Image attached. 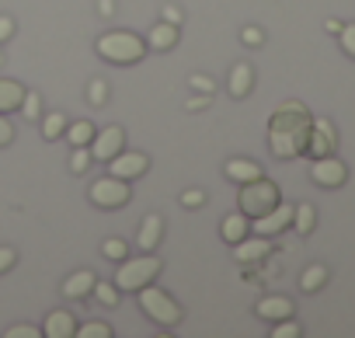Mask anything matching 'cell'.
Wrapping results in <instances>:
<instances>
[{"instance_id": "42", "label": "cell", "mask_w": 355, "mask_h": 338, "mask_svg": "<svg viewBox=\"0 0 355 338\" xmlns=\"http://www.w3.org/2000/svg\"><path fill=\"white\" fill-rule=\"evenodd\" d=\"M209 98H213V94H199V91H196V94L185 101V108H189V112H199V108H206V105H209Z\"/></svg>"}, {"instance_id": "1", "label": "cell", "mask_w": 355, "mask_h": 338, "mask_svg": "<svg viewBox=\"0 0 355 338\" xmlns=\"http://www.w3.org/2000/svg\"><path fill=\"white\" fill-rule=\"evenodd\" d=\"M310 126L313 115L303 101L286 98L272 115H268V150L279 160H296L306 153V140H310Z\"/></svg>"}, {"instance_id": "37", "label": "cell", "mask_w": 355, "mask_h": 338, "mask_svg": "<svg viewBox=\"0 0 355 338\" xmlns=\"http://www.w3.org/2000/svg\"><path fill=\"white\" fill-rule=\"evenodd\" d=\"M182 206H185V210L206 206V192H202V189H185V192H182Z\"/></svg>"}, {"instance_id": "5", "label": "cell", "mask_w": 355, "mask_h": 338, "mask_svg": "<svg viewBox=\"0 0 355 338\" xmlns=\"http://www.w3.org/2000/svg\"><path fill=\"white\" fill-rule=\"evenodd\" d=\"M279 203H282V192H279V185L268 182L265 175H261V178H251V182H244V185L237 189V210H241L248 220H254V217L275 210Z\"/></svg>"}, {"instance_id": "10", "label": "cell", "mask_w": 355, "mask_h": 338, "mask_svg": "<svg viewBox=\"0 0 355 338\" xmlns=\"http://www.w3.org/2000/svg\"><path fill=\"white\" fill-rule=\"evenodd\" d=\"M289 223H293V206L279 203L275 210H268V213H261V217L251 220V234H258V237H279L282 230H289Z\"/></svg>"}, {"instance_id": "14", "label": "cell", "mask_w": 355, "mask_h": 338, "mask_svg": "<svg viewBox=\"0 0 355 338\" xmlns=\"http://www.w3.org/2000/svg\"><path fill=\"white\" fill-rule=\"evenodd\" d=\"M164 241V217L160 213H146L143 223H139V234H136V248L139 251H157Z\"/></svg>"}, {"instance_id": "16", "label": "cell", "mask_w": 355, "mask_h": 338, "mask_svg": "<svg viewBox=\"0 0 355 338\" xmlns=\"http://www.w3.org/2000/svg\"><path fill=\"white\" fill-rule=\"evenodd\" d=\"M223 175H227L230 182L244 185V182H251V178H261L265 171H261V164L251 160V157H230V160L223 164Z\"/></svg>"}, {"instance_id": "38", "label": "cell", "mask_w": 355, "mask_h": 338, "mask_svg": "<svg viewBox=\"0 0 355 338\" xmlns=\"http://www.w3.org/2000/svg\"><path fill=\"white\" fill-rule=\"evenodd\" d=\"M15 265H18V251L8 248V244H0V276H8Z\"/></svg>"}, {"instance_id": "11", "label": "cell", "mask_w": 355, "mask_h": 338, "mask_svg": "<svg viewBox=\"0 0 355 338\" xmlns=\"http://www.w3.org/2000/svg\"><path fill=\"white\" fill-rule=\"evenodd\" d=\"M334 150H338V129L331 126V119H313L303 157H324V153H334Z\"/></svg>"}, {"instance_id": "20", "label": "cell", "mask_w": 355, "mask_h": 338, "mask_svg": "<svg viewBox=\"0 0 355 338\" xmlns=\"http://www.w3.org/2000/svg\"><path fill=\"white\" fill-rule=\"evenodd\" d=\"M21 98H25L21 81H15V77H0V115L18 112V108H21Z\"/></svg>"}, {"instance_id": "27", "label": "cell", "mask_w": 355, "mask_h": 338, "mask_svg": "<svg viewBox=\"0 0 355 338\" xmlns=\"http://www.w3.org/2000/svg\"><path fill=\"white\" fill-rule=\"evenodd\" d=\"M91 296H94V300H98L101 307H115V303L122 300V293H119V286H115V282H101V279L94 282V289H91Z\"/></svg>"}, {"instance_id": "12", "label": "cell", "mask_w": 355, "mask_h": 338, "mask_svg": "<svg viewBox=\"0 0 355 338\" xmlns=\"http://www.w3.org/2000/svg\"><path fill=\"white\" fill-rule=\"evenodd\" d=\"M230 248H234V258H237L241 265H258V262H265V258L272 255V237L248 234L244 241H237V244H230Z\"/></svg>"}, {"instance_id": "24", "label": "cell", "mask_w": 355, "mask_h": 338, "mask_svg": "<svg viewBox=\"0 0 355 338\" xmlns=\"http://www.w3.org/2000/svg\"><path fill=\"white\" fill-rule=\"evenodd\" d=\"M94 122H87V119H77V122H67V140H70V146H87L91 140H94Z\"/></svg>"}, {"instance_id": "41", "label": "cell", "mask_w": 355, "mask_h": 338, "mask_svg": "<svg viewBox=\"0 0 355 338\" xmlns=\"http://www.w3.org/2000/svg\"><path fill=\"white\" fill-rule=\"evenodd\" d=\"M164 18L160 22H171V25H178V28H182V22H185V15H182V8H174V4H167L164 11H160Z\"/></svg>"}, {"instance_id": "44", "label": "cell", "mask_w": 355, "mask_h": 338, "mask_svg": "<svg viewBox=\"0 0 355 338\" xmlns=\"http://www.w3.org/2000/svg\"><path fill=\"white\" fill-rule=\"evenodd\" d=\"M324 32L338 35V32H341V22H338V18H327V22H324Z\"/></svg>"}, {"instance_id": "32", "label": "cell", "mask_w": 355, "mask_h": 338, "mask_svg": "<svg viewBox=\"0 0 355 338\" xmlns=\"http://www.w3.org/2000/svg\"><path fill=\"white\" fill-rule=\"evenodd\" d=\"M303 335V328L293 321V317H286V321H275L272 324V338H300Z\"/></svg>"}, {"instance_id": "2", "label": "cell", "mask_w": 355, "mask_h": 338, "mask_svg": "<svg viewBox=\"0 0 355 338\" xmlns=\"http://www.w3.org/2000/svg\"><path fill=\"white\" fill-rule=\"evenodd\" d=\"M94 53L105 60V63H115V67H129V63H139L150 49H146V39H139L136 32H105L98 42H94Z\"/></svg>"}, {"instance_id": "21", "label": "cell", "mask_w": 355, "mask_h": 338, "mask_svg": "<svg viewBox=\"0 0 355 338\" xmlns=\"http://www.w3.org/2000/svg\"><path fill=\"white\" fill-rule=\"evenodd\" d=\"M251 234V220L241 213V210H234L230 217H223V223H220V237L227 241V244H237V241H244Z\"/></svg>"}, {"instance_id": "23", "label": "cell", "mask_w": 355, "mask_h": 338, "mask_svg": "<svg viewBox=\"0 0 355 338\" xmlns=\"http://www.w3.org/2000/svg\"><path fill=\"white\" fill-rule=\"evenodd\" d=\"M327 279H331L327 265H306L303 276H300V289H303V293H320V289L327 286Z\"/></svg>"}, {"instance_id": "25", "label": "cell", "mask_w": 355, "mask_h": 338, "mask_svg": "<svg viewBox=\"0 0 355 338\" xmlns=\"http://www.w3.org/2000/svg\"><path fill=\"white\" fill-rule=\"evenodd\" d=\"M42 122V140H49V143H56V140H63V133H67V115L63 112H49V115H42L39 119Z\"/></svg>"}, {"instance_id": "35", "label": "cell", "mask_w": 355, "mask_h": 338, "mask_svg": "<svg viewBox=\"0 0 355 338\" xmlns=\"http://www.w3.org/2000/svg\"><path fill=\"white\" fill-rule=\"evenodd\" d=\"M189 87L199 91V94H213V91H216V81L206 77V74H192V77H189Z\"/></svg>"}, {"instance_id": "18", "label": "cell", "mask_w": 355, "mask_h": 338, "mask_svg": "<svg viewBox=\"0 0 355 338\" xmlns=\"http://www.w3.org/2000/svg\"><path fill=\"white\" fill-rule=\"evenodd\" d=\"M94 282H98V276H94L91 269H80V272H73V276L63 279V289H60V293H63L67 300H84V296H91Z\"/></svg>"}, {"instance_id": "29", "label": "cell", "mask_w": 355, "mask_h": 338, "mask_svg": "<svg viewBox=\"0 0 355 338\" xmlns=\"http://www.w3.org/2000/svg\"><path fill=\"white\" fill-rule=\"evenodd\" d=\"M112 324L108 321H87V324H77V335L73 338H112Z\"/></svg>"}, {"instance_id": "4", "label": "cell", "mask_w": 355, "mask_h": 338, "mask_svg": "<svg viewBox=\"0 0 355 338\" xmlns=\"http://www.w3.org/2000/svg\"><path fill=\"white\" fill-rule=\"evenodd\" d=\"M160 269H164V262L153 251H143L136 258H122L115 269V286H119V293H136V289L150 286L160 276Z\"/></svg>"}, {"instance_id": "26", "label": "cell", "mask_w": 355, "mask_h": 338, "mask_svg": "<svg viewBox=\"0 0 355 338\" xmlns=\"http://www.w3.org/2000/svg\"><path fill=\"white\" fill-rule=\"evenodd\" d=\"M101 255L108 262H122V258H129V241L125 237H105L101 241Z\"/></svg>"}, {"instance_id": "22", "label": "cell", "mask_w": 355, "mask_h": 338, "mask_svg": "<svg viewBox=\"0 0 355 338\" xmlns=\"http://www.w3.org/2000/svg\"><path fill=\"white\" fill-rule=\"evenodd\" d=\"M300 237H310L313 230H317V210L310 206V203H300V206H293V223H289Z\"/></svg>"}, {"instance_id": "15", "label": "cell", "mask_w": 355, "mask_h": 338, "mask_svg": "<svg viewBox=\"0 0 355 338\" xmlns=\"http://www.w3.org/2000/svg\"><path fill=\"white\" fill-rule=\"evenodd\" d=\"M77 335V317L70 310H49L42 324V338H73Z\"/></svg>"}, {"instance_id": "19", "label": "cell", "mask_w": 355, "mask_h": 338, "mask_svg": "<svg viewBox=\"0 0 355 338\" xmlns=\"http://www.w3.org/2000/svg\"><path fill=\"white\" fill-rule=\"evenodd\" d=\"M178 25H171V22H157L150 32H146V49H157V53H167V49H174L178 46Z\"/></svg>"}, {"instance_id": "3", "label": "cell", "mask_w": 355, "mask_h": 338, "mask_svg": "<svg viewBox=\"0 0 355 338\" xmlns=\"http://www.w3.org/2000/svg\"><path fill=\"white\" fill-rule=\"evenodd\" d=\"M136 300H139V307H143V314L157 324V328H178L185 321V307L178 303L167 289H160V286H143V289H136L132 293Z\"/></svg>"}, {"instance_id": "45", "label": "cell", "mask_w": 355, "mask_h": 338, "mask_svg": "<svg viewBox=\"0 0 355 338\" xmlns=\"http://www.w3.org/2000/svg\"><path fill=\"white\" fill-rule=\"evenodd\" d=\"M0 67H4V53H0Z\"/></svg>"}, {"instance_id": "9", "label": "cell", "mask_w": 355, "mask_h": 338, "mask_svg": "<svg viewBox=\"0 0 355 338\" xmlns=\"http://www.w3.org/2000/svg\"><path fill=\"white\" fill-rule=\"evenodd\" d=\"M87 150H91V157L94 160H112L119 150H125V129L122 126H101V129H94V140L87 143Z\"/></svg>"}, {"instance_id": "43", "label": "cell", "mask_w": 355, "mask_h": 338, "mask_svg": "<svg viewBox=\"0 0 355 338\" xmlns=\"http://www.w3.org/2000/svg\"><path fill=\"white\" fill-rule=\"evenodd\" d=\"M98 15L101 18H115V0H98Z\"/></svg>"}, {"instance_id": "34", "label": "cell", "mask_w": 355, "mask_h": 338, "mask_svg": "<svg viewBox=\"0 0 355 338\" xmlns=\"http://www.w3.org/2000/svg\"><path fill=\"white\" fill-rule=\"evenodd\" d=\"M241 42H244L248 49H258V46L265 42V32H261L258 25H244V28H241Z\"/></svg>"}, {"instance_id": "6", "label": "cell", "mask_w": 355, "mask_h": 338, "mask_svg": "<svg viewBox=\"0 0 355 338\" xmlns=\"http://www.w3.org/2000/svg\"><path fill=\"white\" fill-rule=\"evenodd\" d=\"M87 199L91 206L98 210H122L129 199H132V185L115 178V175H105V178H94L91 189H87Z\"/></svg>"}, {"instance_id": "7", "label": "cell", "mask_w": 355, "mask_h": 338, "mask_svg": "<svg viewBox=\"0 0 355 338\" xmlns=\"http://www.w3.org/2000/svg\"><path fill=\"white\" fill-rule=\"evenodd\" d=\"M310 182L320 189H341L348 182V167L341 157L324 153V157H310Z\"/></svg>"}, {"instance_id": "31", "label": "cell", "mask_w": 355, "mask_h": 338, "mask_svg": "<svg viewBox=\"0 0 355 338\" xmlns=\"http://www.w3.org/2000/svg\"><path fill=\"white\" fill-rule=\"evenodd\" d=\"M87 101H91L94 108H101V105L108 101V81H101V77H94V81L87 84Z\"/></svg>"}, {"instance_id": "33", "label": "cell", "mask_w": 355, "mask_h": 338, "mask_svg": "<svg viewBox=\"0 0 355 338\" xmlns=\"http://www.w3.org/2000/svg\"><path fill=\"white\" fill-rule=\"evenodd\" d=\"M338 46H341L345 56L355 60V22H352V25H341V32H338Z\"/></svg>"}, {"instance_id": "36", "label": "cell", "mask_w": 355, "mask_h": 338, "mask_svg": "<svg viewBox=\"0 0 355 338\" xmlns=\"http://www.w3.org/2000/svg\"><path fill=\"white\" fill-rule=\"evenodd\" d=\"M4 335L8 338H42V328H35V324H11Z\"/></svg>"}, {"instance_id": "28", "label": "cell", "mask_w": 355, "mask_h": 338, "mask_svg": "<svg viewBox=\"0 0 355 338\" xmlns=\"http://www.w3.org/2000/svg\"><path fill=\"white\" fill-rule=\"evenodd\" d=\"M18 112H21L28 122H39V119H42V94H39V91H25Z\"/></svg>"}, {"instance_id": "30", "label": "cell", "mask_w": 355, "mask_h": 338, "mask_svg": "<svg viewBox=\"0 0 355 338\" xmlns=\"http://www.w3.org/2000/svg\"><path fill=\"white\" fill-rule=\"evenodd\" d=\"M91 164H94L91 150H87V146H73V153H70V171H73V175H84Z\"/></svg>"}, {"instance_id": "39", "label": "cell", "mask_w": 355, "mask_h": 338, "mask_svg": "<svg viewBox=\"0 0 355 338\" xmlns=\"http://www.w3.org/2000/svg\"><path fill=\"white\" fill-rule=\"evenodd\" d=\"M15 32H18L15 18H11V15H0V42H11V39H15Z\"/></svg>"}, {"instance_id": "13", "label": "cell", "mask_w": 355, "mask_h": 338, "mask_svg": "<svg viewBox=\"0 0 355 338\" xmlns=\"http://www.w3.org/2000/svg\"><path fill=\"white\" fill-rule=\"evenodd\" d=\"M254 314L261 317V321H286V317H293L296 314V303L289 300V296H282V293H268V296H261L258 303H254Z\"/></svg>"}, {"instance_id": "40", "label": "cell", "mask_w": 355, "mask_h": 338, "mask_svg": "<svg viewBox=\"0 0 355 338\" xmlns=\"http://www.w3.org/2000/svg\"><path fill=\"white\" fill-rule=\"evenodd\" d=\"M15 143V126L8 122V115H0V146H11Z\"/></svg>"}, {"instance_id": "8", "label": "cell", "mask_w": 355, "mask_h": 338, "mask_svg": "<svg viewBox=\"0 0 355 338\" xmlns=\"http://www.w3.org/2000/svg\"><path fill=\"white\" fill-rule=\"evenodd\" d=\"M105 164H108V175H115L122 182H136V178H143L150 171V153H143V150H119Z\"/></svg>"}, {"instance_id": "17", "label": "cell", "mask_w": 355, "mask_h": 338, "mask_svg": "<svg viewBox=\"0 0 355 338\" xmlns=\"http://www.w3.org/2000/svg\"><path fill=\"white\" fill-rule=\"evenodd\" d=\"M251 87H254V67L251 63H234L230 67V77H227V91H230V98H248L251 94Z\"/></svg>"}]
</instances>
